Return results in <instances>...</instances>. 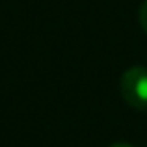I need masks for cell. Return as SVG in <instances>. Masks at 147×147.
<instances>
[{"label":"cell","instance_id":"1","mask_svg":"<svg viewBox=\"0 0 147 147\" xmlns=\"http://www.w3.org/2000/svg\"><path fill=\"white\" fill-rule=\"evenodd\" d=\"M119 91L129 106L136 110L147 108V69L142 65L129 67L119 78Z\"/></svg>","mask_w":147,"mask_h":147},{"label":"cell","instance_id":"2","mask_svg":"<svg viewBox=\"0 0 147 147\" xmlns=\"http://www.w3.org/2000/svg\"><path fill=\"white\" fill-rule=\"evenodd\" d=\"M140 24L147 34V0H144V4H142V7H140Z\"/></svg>","mask_w":147,"mask_h":147},{"label":"cell","instance_id":"3","mask_svg":"<svg viewBox=\"0 0 147 147\" xmlns=\"http://www.w3.org/2000/svg\"><path fill=\"white\" fill-rule=\"evenodd\" d=\"M110 147H132V145L127 144V142H117V144H112Z\"/></svg>","mask_w":147,"mask_h":147}]
</instances>
